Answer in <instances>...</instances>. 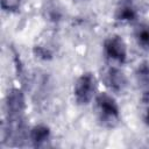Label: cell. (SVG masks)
Wrapping results in <instances>:
<instances>
[{
	"mask_svg": "<svg viewBox=\"0 0 149 149\" xmlns=\"http://www.w3.org/2000/svg\"><path fill=\"white\" fill-rule=\"evenodd\" d=\"M98 121L106 128H114L120 122V109L115 99L106 93H98L94 98Z\"/></svg>",
	"mask_w": 149,
	"mask_h": 149,
	"instance_id": "obj_1",
	"label": "cell"
},
{
	"mask_svg": "<svg viewBox=\"0 0 149 149\" xmlns=\"http://www.w3.org/2000/svg\"><path fill=\"white\" fill-rule=\"evenodd\" d=\"M98 81L92 72H84L73 84V97L78 105H88L97 95Z\"/></svg>",
	"mask_w": 149,
	"mask_h": 149,
	"instance_id": "obj_2",
	"label": "cell"
},
{
	"mask_svg": "<svg viewBox=\"0 0 149 149\" xmlns=\"http://www.w3.org/2000/svg\"><path fill=\"white\" fill-rule=\"evenodd\" d=\"M104 55L109 63H115L118 65L125 64L127 61V45L123 38L119 35H111L105 38L104 44Z\"/></svg>",
	"mask_w": 149,
	"mask_h": 149,
	"instance_id": "obj_3",
	"label": "cell"
},
{
	"mask_svg": "<svg viewBox=\"0 0 149 149\" xmlns=\"http://www.w3.org/2000/svg\"><path fill=\"white\" fill-rule=\"evenodd\" d=\"M26 111L24 94L21 88H12L5 99V120H21Z\"/></svg>",
	"mask_w": 149,
	"mask_h": 149,
	"instance_id": "obj_4",
	"label": "cell"
},
{
	"mask_svg": "<svg viewBox=\"0 0 149 149\" xmlns=\"http://www.w3.org/2000/svg\"><path fill=\"white\" fill-rule=\"evenodd\" d=\"M101 80L104 85L113 93H122L128 84L127 77L125 72L115 66V65H108L101 71Z\"/></svg>",
	"mask_w": 149,
	"mask_h": 149,
	"instance_id": "obj_5",
	"label": "cell"
},
{
	"mask_svg": "<svg viewBox=\"0 0 149 149\" xmlns=\"http://www.w3.org/2000/svg\"><path fill=\"white\" fill-rule=\"evenodd\" d=\"M137 8L134 5L133 0H119L115 12H114V19L118 22L121 23H129L134 22L137 19Z\"/></svg>",
	"mask_w": 149,
	"mask_h": 149,
	"instance_id": "obj_6",
	"label": "cell"
},
{
	"mask_svg": "<svg viewBox=\"0 0 149 149\" xmlns=\"http://www.w3.org/2000/svg\"><path fill=\"white\" fill-rule=\"evenodd\" d=\"M50 136H51L50 128L43 123L35 125L33 128H30V130L28 133V139H29L31 146L35 148L44 147L47 144V142H49Z\"/></svg>",
	"mask_w": 149,
	"mask_h": 149,
	"instance_id": "obj_7",
	"label": "cell"
},
{
	"mask_svg": "<svg viewBox=\"0 0 149 149\" xmlns=\"http://www.w3.org/2000/svg\"><path fill=\"white\" fill-rule=\"evenodd\" d=\"M134 38L139 48L144 51H149V24L139 23L134 28Z\"/></svg>",
	"mask_w": 149,
	"mask_h": 149,
	"instance_id": "obj_8",
	"label": "cell"
},
{
	"mask_svg": "<svg viewBox=\"0 0 149 149\" xmlns=\"http://www.w3.org/2000/svg\"><path fill=\"white\" fill-rule=\"evenodd\" d=\"M44 12H45V17H48V20H51L54 22L58 21L62 16L61 9L58 8L57 3H55V2H49L47 5V8L44 9Z\"/></svg>",
	"mask_w": 149,
	"mask_h": 149,
	"instance_id": "obj_9",
	"label": "cell"
},
{
	"mask_svg": "<svg viewBox=\"0 0 149 149\" xmlns=\"http://www.w3.org/2000/svg\"><path fill=\"white\" fill-rule=\"evenodd\" d=\"M21 7V0H1V8L8 13H16Z\"/></svg>",
	"mask_w": 149,
	"mask_h": 149,
	"instance_id": "obj_10",
	"label": "cell"
},
{
	"mask_svg": "<svg viewBox=\"0 0 149 149\" xmlns=\"http://www.w3.org/2000/svg\"><path fill=\"white\" fill-rule=\"evenodd\" d=\"M33 51H34V55H35L37 58L43 59V61L51 59V57H52V52H51L48 48L42 47V45H35L34 49H33Z\"/></svg>",
	"mask_w": 149,
	"mask_h": 149,
	"instance_id": "obj_11",
	"label": "cell"
},
{
	"mask_svg": "<svg viewBox=\"0 0 149 149\" xmlns=\"http://www.w3.org/2000/svg\"><path fill=\"white\" fill-rule=\"evenodd\" d=\"M136 77L141 83H146V80L149 78V63L144 62L141 63L136 70Z\"/></svg>",
	"mask_w": 149,
	"mask_h": 149,
	"instance_id": "obj_12",
	"label": "cell"
},
{
	"mask_svg": "<svg viewBox=\"0 0 149 149\" xmlns=\"http://www.w3.org/2000/svg\"><path fill=\"white\" fill-rule=\"evenodd\" d=\"M144 85V88H143V92H142V102L143 104H149V78L146 80V83L143 84Z\"/></svg>",
	"mask_w": 149,
	"mask_h": 149,
	"instance_id": "obj_13",
	"label": "cell"
},
{
	"mask_svg": "<svg viewBox=\"0 0 149 149\" xmlns=\"http://www.w3.org/2000/svg\"><path fill=\"white\" fill-rule=\"evenodd\" d=\"M143 121L146 123L147 127H149V108L146 111V114H144V118H143Z\"/></svg>",
	"mask_w": 149,
	"mask_h": 149,
	"instance_id": "obj_14",
	"label": "cell"
}]
</instances>
